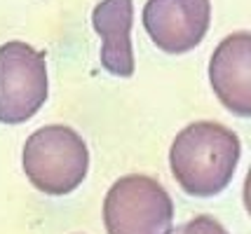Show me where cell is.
<instances>
[{"mask_svg": "<svg viewBox=\"0 0 251 234\" xmlns=\"http://www.w3.org/2000/svg\"><path fill=\"white\" fill-rule=\"evenodd\" d=\"M240 155L242 143L232 129L219 122H195L174 138L169 167L186 194L207 199L232 183Z\"/></svg>", "mask_w": 251, "mask_h": 234, "instance_id": "6da1fadb", "label": "cell"}, {"mask_svg": "<svg viewBox=\"0 0 251 234\" xmlns=\"http://www.w3.org/2000/svg\"><path fill=\"white\" fill-rule=\"evenodd\" d=\"M22 167L35 190L50 197H64L87 178L89 150L82 136L71 127L50 124L26 138Z\"/></svg>", "mask_w": 251, "mask_h": 234, "instance_id": "7a4b0ae2", "label": "cell"}, {"mask_svg": "<svg viewBox=\"0 0 251 234\" xmlns=\"http://www.w3.org/2000/svg\"><path fill=\"white\" fill-rule=\"evenodd\" d=\"M172 223L174 201L151 176H122L103 199V225L108 234H167Z\"/></svg>", "mask_w": 251, "mask_h": 234, "instance_id": "3957f363", "label": "cell"}, {"mask_svg": "<svg viewBox=\"0 0 251 234\" xmlns=\"http://www.w3.org/2000/svg\"><path fill=\"white\" fill-rule=\"evenodd\" d=\"M50 94L45 52L22 40L0 45V122L24 124L40 110Z\"/></svg>", "mask_w": 251, "mask_h": 234, "instance_id": "277c9868", "label": "cell"}, {"mask_svg": "<svg viewBox=\"0 0 251 234\" xmlns=\"http://www.w3.org/2000/svg\"><path fill=\"white\" fill-rule=\"evenodd\" d=\"M209 0H148L143 7V26L155 47L167 54H186L195 49L209 31Z\"/></svg>", "mask_w": 251, "mask_h": 234, "instance_id": "5b68a950", "label": "cell"}, {"mask_svg": "<svg viewBox=\"0 0 251 234\" xmlns=\"http://www.w3.org/2000/svg\"><path fill=\"white\" fill-rule=\"evenodd\" d=\"M209 82L219 101L237 117H251V33L223 38L209 61Z\"/></svg>", "mask_w": 251, "mask_h": 234, "instance_id": "8992f818", "label": "cell"}, {"mask_svg": "<svg viewBox=\"0 0 251 234\" xmlns=\"http://www.w3.org/2000/svg\"><path fill=\"white\" fill-rule=\"evenodd\" d=\"M134 0H101L92 12V26L101 38V66L115 78L134 75L131 49Z\"/></svg>", "mask_w": 251, "mask_h": 234, "instance_id": "52a82bcc", "label": "cell"}, {"mask_svg": "<svg viewBox=\"0 0 251 234\" xmlns=\"http://www.w3.org/2000/svg\"><path fill=\"white\" fill-rule=\"evenodd\" d=\"M167 234H228V230L211 215H197L178 227H172Z\"/></svg>", "mask_w": 251, "mask_h": 234, "instance_id": "ba28073f", "label": "cell"}]
</instances>
